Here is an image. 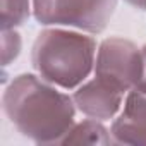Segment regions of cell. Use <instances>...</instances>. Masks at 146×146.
<instances>
[{
    "label": "cell",
    "mask_w": 146,
    "mask_h": 146,
    "mask_svg": "<svg viewBox=\"0 0 146 146\" xmlns=\"http://www.w3.org/2000/svg\"><path fill=\"white\" fill-rule=\"evenodd\" d=\"M2 102L16 129L38 144L62 143L74 125V98L33 74L17 76L7 86Z\"/></svg>",
    "instance_id": "cell-1"
},
{
    "label": "cell",
    "mask_w": 146,
    "mask_h": 146,
    "mask_svg": "<svg viewBox=\"0 0 146 146\" xmlns=\"http://www.w3.org/2000/svg\"><path fill=\"white\" fill-rule=\"evenodd\" d=\"M96 43L65 29H45L33 45V67L48 83L64 90L79 86L95 67Z\"/></svg>",
    "instance_id": "cell-2"
},
{
    "label": "cell",
    "mask_w": 146,
    "mask_h": 146,
    "mask_svg": "<svg viewBox=\"0 0 146 146\" xmlns=\"http://www.w3.org/2000/svg\"><path fill=\"white\" fill-rule=\"evenodd\" d=\"M117 0H33L35 17L43 26H69L102 33L110 23Z\"/></svg>",
    "instance_id": "cell-3"
},
{
    "label": "cell",
    "mask_w": 146,
    "mask_h": 146,
    "mask_svg": "<svg viewBox=\"0 0 146 146\" xmlns=\"http://www.w3.org/2000/svg\"><path fill=\"white\" fill-rule=\"evenodd\" d=\"M95 76L124 93L134 90L143 76V52L129 40L107 38L96 53Z\"/></svg>",
    "instance_id": "cell-4"
},
{
    "label": "cell",
    "mask_w": 146,
    "mask_h": 146,
    "mask_svg": "<svg viewBox=\"0 0 146 146\" xmlns=\"http://www.w3.org/2000/svg\"><path fill=\"white\" fill-rule=\"evenodd\" d=\"M72 98L76 107L84 115L98 120H107L119 112L124 100V91L95 76V79L83 84Z\"/></svg>",
    "instance_id": "cell-5"
},
{
    "label": "cell",
    "mask_w": 146,
    "mask_h": 146,
    "mask_svg": "<svg viewBox=\"0 0 146 146\" xmlns=\"http://www.w3.org/2000/svg\"><path fill=\"white\" fill-rule=\"evenodd\" d=\"M112 137L119 144H146V95L131 90L124 110L112 125Z\"/></svg>",
    "instance_id": "cell-6"
},
{
    "label": "cell",
    "mask_w": 146,
    "mask_h": 146,
    "mask_svg": "<svg viewBox=\"0 0 146 146\" xmlns=\"http://www.w3.org/2000/svg\"><path fill=\"white\" fill-rule=\"evenodd\" d=\"M112 139L108 131L96 120H84L72 125L67 136L62 139V144H110Z\"/></svg>",
    "instance_id": "cell-7"
},
{
    "label": "cell",
    "mask_w": 146,
    "mask_h": 146,
    "mask_svg": "<svg viewBox=\"0 0 146 146\" xmlns=\"http://www.w3.org/2000/svg\"><path fill=\"white\" fill-rule=\"evenodd\" d=\"M29 16V0H2V31L21 26Z\"/></svg>",
    "instance_id": "cell-8"
},
{
    "label": "cell",
    "mask_w": 146,
    "mask_h": 146,
    "mask_svg": "<svg viewBox=\"0 0 146 146\" xmlns=\"http://www.w3.org/2000/svg\"><path fill=\"white\" fill-rule=\"evenodd\" d=\"M2 35H4V38H2V62H4V65H7L12 58H16L19 55L21 38L14 29L2 31Z\"/></svg>",
    "instance_id": "cell-9"
},
{
    "label": "cell",
    "mask_w": 146,
    "mask_h": 146,
    "mask_svg": "<svg viewBox=\"0 0 146 146\" xmlns=\"http://www.w3.org/2000/svg\"><path fill=\"white\" fill-rule=\"evenodd\" d=\"M141 52H143V76H141V79H139V83L136 84L134 90L146 95V45L141 48Z\"/></svg>",
    "instance_id": "cell-10"
},
{
    "label": "cell",
    "mask_w": 146,
    "mask_h": 146,
    "mask_svg": "<svg viewBox=\"0 0 146 146\" xmlns=\"http://www.w3.org/2000/svg\"><path fill=\"white\" fill-rule=\"evenodd\" d=\"M125 2L136 9H146V0H125Z\"/></svg>",
    "instance_id": "cell-11"
}]
</instances>
